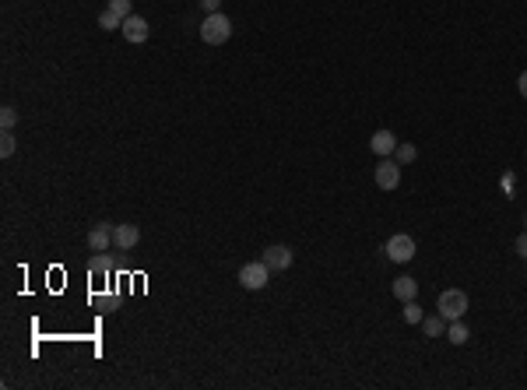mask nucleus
<instances>
[{
  "instance_id": "2",
  "label": "nucleus",
  "mask_w": 527,
  "mask_h": 390,
  "mask_svg": "<svg viewBox=\"0 0 527 390\" xmlns=\"http://www.w3.org/2000/svg\"><path fill=\"white\" fill-rule=\"evenodd\" d=\"M201 39L208 42V46H225L229 39H232V21L218 11V14H208L204 21H201Z\"/></svg>"
},
{
  "instance_id": "10",
  "label": "nucleus",
  "mask_w": 527,
  "mask_h": 390,
  "mask_svg": "<svg viewBox=\"0 0 527 390\" xmlns=\"http://www.w3.org/2000/svg\"><path fill=\"white\" fill-rule=\"evenodd\" d=\"M369 148H373L380 158H390V155L397 151V137H394V130H376V134L369 137Z\"/></svg>"
},
{
  "instance_id": "6",
  "label": "nucleus",
  "mask_w": 527,
  "mask_h": 390,
  "mask_svg": "<svg viewBox=\"0 0 527 390\" xmlns=\"http://www.w3.org/2000/svg\"><path fill=\"white\" fill-rule=\"evenodd\" d=\"M261 260L271 268V275L288 271V268H292V250H288V246H281V243H274V246H267V250H264Z\"/></svg>"
},
{
  "instance_id": "12",
  "label": "nucleus",
  "mask_w": 527,
  "mask_h": 390,
  "mask_svg": "<svg viewBox=\"0 0 527 390\" xmlns=\"http://www.w3.org/2000/svg\"><path fill=\"white\" fill-rule=\"evenodd\" d=\"M447 338H450V345H468L471 331L464 327V320H450V324H447Z\"/></svg>"
},
{
  "instance_id": "4",
  "label": "nucleus",
  "mask_w": 527,
  "mask_h": 390,
  "mask_svg": "<svg viewBox=\"0 0 527 390\" xmlns=\"http://www.w3.org/2000/svg\"><path fill=\"white\" fill-rule=\"evenodd\" d=\"M267 282H271V268H267L264 260H250V264L240 268V285H243L247 292H261Z\"/></svg>"
},
{
  "instance_id": "19",
  "label": "nucleus",
  "mask_w": 527,
  "mask_h": 390,
  "mask_svg": "<svg viewBox=\"0 0 527 390\" xmlns=\"http://www.w3.org/2000/svg\"><path fill=\"white\" fill-rule=\"evenodd\" d=\"M14 148H18L14 134H11V130H4V134H0V155H4V158H11V155H14Z\"/></svg>"
},
{
  "instance_id": "5",
  "label": "nucleus",
  "mask_w": 527,
  "mask_h": 390,
  "mask_svg": "<svg viewBox=\"0 0 527 390\" xmlns=\"http://www.w3.org/2000/svg\"><path fill=\"white\" fill-rule=\"evenodd\" d=\"M401 183V162L397 158H380L376 165V187L380 190H397Z\"/></svg>"
},
{
  "instance_id": "3",
  "label": "nucleus",
  "mask_w": 527,
  "mask_h": 390,
  "mask_svg": "<svg viewBox=\"0 0 527 390\" xmlns=\"http://www.w3.org/2000/svg\"><path fill=\"white\" fill-rule=\"evenodd\" d=\"M415 236H408V232H397V236H390L387 239V246H383V253H387V260H394V264H408L411 257H415Z\"/></svg>"
},
{
  "instance_id": "20",
  "label": "nucleus",
  "mask_w": 527,
  "mask_h": 390,
  "mask_svg": "<svg viewBox=\"0 0 527 390\" xmlns=\"http://www.w3.org/2000/svg\"><path fill=\"white\" fill-rule=\"evenodd\" d=\"M109 11H116L120 18H127V14H134V11H130V0H109Z\"/></svg>"
},
{
  "instance_id": "1",
  "label": "nucleus",
  "mask_w": 527,
  "mask_h": 390,
  "mask_svg": "<svg viewBox=\"0 0 527 390\" xmlns=\"http://www.w3.org/2000/svg\"><path fill=\"white\" fill-rule=\"evenodd\" d=\"M468 306H471V299H468L464 289H447V292H440V299H436V313H440L447 324H450V320H464Z\"/></svg>"
},
{
  "instance_id": "23",
  "label": "nucleus",
  "mask_w": 527,
  "mask_h": 390,
  "mask_svg": "<svg viewBox=\"0 0 527 390\" xmlns=\"http://www.w3.org/2000/svg\"><path fill=\"white\" fill-rule=\"evenodd\" d=\"M517 92H521V95H524V99H527V70H524V74H521V77H517Z\"/></svg>"
},
{
  "instance_id": "7",
  "label": "nucleus",
  "mask_w": 527,
  "mask_h": 390,
  "mask_svg": "<svg viewBox=\"0 0 527 390\" xmlns=\"http://www.w3.org/2000/svg\"><path fill=\"white\" fill-rule=\"evenodd\" d=\"M141 243V229L134 222H123V225H113V246L116 250H134Z\"/></svg>"
},
{
  "instance_id": "21",
  "label": "nucleus",
  "mask_w": 527,
  "mask_h": 390,
  "mask_svg": "<svg viewBox=\"0 0 527 390\" xmlns=\"http://www.w3.org/2000/svg\"><path fill=\"white\" fill-rule=\"evenodd\" d=\"M514 250H517V257H524V260H527V232H521V236H517Z\"/></svg>"
},
{
  "instance_id": "18",
  "label": "nucleus",
  "mask_w": 527,
  "mask_h": 390,
  "mask_svg": "<svg viewBox=\"0 0 527 390\" xmlns=\"http://www.w3.org/2000/svg\"><path fill=\"white\" fill-rule=\"evenodd\" d=\"M14 123H18V109H14V106H4V109H0V127H4V130H14Z\"/></svg>"
},
{
  "instance_id": "14",
  "label": "nucleus",
  "mask_w": 527,
  "mask_h": 390,
  "mask_svg": "<svg viewBox=\"0 0 527 390\" xmlns=\"http://www.w3.org/2000/svg\"><path fill=\"white\" fill-rule=\"evenodd\" d=\"M99 28H106V32H116V28H123V18H120L116 11H109V7H106V11L99 14Z\"/></svg>"
},
{
  "instance_id": "8",
  "label": "nucleus",
  "mask_w": 527,
  "mask_h": 390,
  "mask_svg": "<svg viewBox=\"0 0 527 390\" xmlns=\"http://www.w3.org/2000/svg\"><path fill=\"white\" fill-rule=\"evenodd\" d=\"M120 32H123L127 42H144V39H148V21H144L141 14H127Z\"/></svg>"
},
{
  "instance_id": "13",
  "label": "nucleus",
  "mask_w": 527,
  "mask_h": 390,
  "mask_svg": "<svg viewBox=\"0 0 527 390\" xmlns=\"http://www.w3.org/2000/svg\"><path fill=\"white\" fill-rule=\"evenodd\" d=\"M422 331H426V338H440V334L447 331V320H443L440 313H436V317H426V320H422Z\"/></svg>"
},
{
  "instance_id": "22",
  "label": "nucleus",
  "mask_w": 527,
  "mask_h": 390,
  "mask_svg": "<svg viewBox=\"0 0 527 390\" xmlns=\"http://www.w3.org/2000/svg\"><path fill=\"white\" fill-rule=\"evenodd\" d=\"M201 7H204L208 14H218V11H222V0H201Z\"/></svg>"
},
{
  "instance_id": "16",
  "label": "nucleus",
  "mask_w": 527,
  "mask_h": 390,
  "mask_svg": "<svg viewBox=\"0 0 527 390\" xmlns=\"http://www.w3.org/2000/svg\"><path fill=\"white\" fill-rule=\"evenodd\" d=\"M394 158H397L401 165H408V162H415V158H418V148H415V144H401V141H397V151H394Z\"/></svg>"
},
{
  "instance_id": "9",
  "label": "nucleus",
  "mask_w": 527,
  "mask_h": 390,
  "mask_svg": "<svg viewBox=\"0 0 527 390\" xmlns=\"http://www.w3.org/2000/svg\"><path fill=\"white\" fill-rule=\"evenodd\" d=\"M109 246H113V225L102 222V225H95V229L88 232V250H92V253H106Z\"/></svg>"
},
{
  "instance_id": "24",
  "label": "nucleus",
  "mask_w": 527,
  "mask_h": 390,
  "mask_svg": "<svg viewBox=\"0 0 527 390\" xmlns=\"http://www.w3.org/2000/svg\"><path fill=\"white\" fill-rule=\"evenodd\" d=\"M524 225H527V211H524Z\"/></svg>"
},
{
  "instance_id": "15",
  "label": "nucleus",
  "mask_w": 527,
  "mask_h": 390,
  "mask_svg": "<svg viewBox=\"0 0 527 390\" xmlns=\"http://www.w3.org/2000/svg\"><path fill=\"white\" fill-rule=\"evenodd\" d=\"M422 320H426L422 306H418L415 299H408V303H404V324H411V327H415V324H422Z\"/></svg>"
},
{
  "instance_id": "11",
  "label": "nucleus",
  "mask_w": 527,
  "mask_h": 390,
  "mask_svg": "<svg viewBox=\"0 0 527 390\" xmlns=\"http://www.w3.org/2000/svg\"><path fill=\"white\" fill-rule=\"evenodd\" d=\"M415 296H418V282H415V278H408V275H401V278L394 282V299L408 303V299H415Z\"/></svg>"
},
{
  "instance_id": "17",
  "label": "nucleus",
  "mask_w": 527,
  "mask_h": 390,
  "mask_svg": "<svg viewBox=\"0 0 527 390\" xmlns=\"http://www.w3.org/2000/svg\"><path fill=\"white\" fill-rule=\"evenodd\" d=\"M88 271H92V275H109V271H113V260H109L106 253H95L92 264H88Z\"/></svg>"
}]
</instances>
